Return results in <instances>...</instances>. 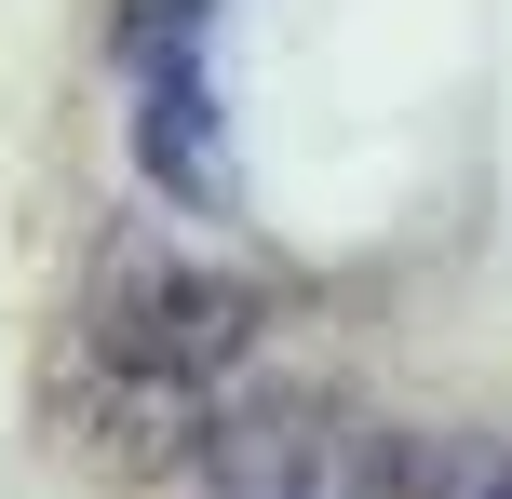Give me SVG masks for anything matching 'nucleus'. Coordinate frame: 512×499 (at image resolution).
<instances>
[{"label":"nucleus","instance_id":"20e7f679","mask_svg":"<svg viewBox=\"0 0 512 499\" xmlns=\"http://www.w3.org/2000/svg\"><path fill=\"white\" fill-rule=\"evenodd\" d=\"M378 499H512V446H391L378 459Z\"/></svg>","mask_w":512,"mask_h":499},{"label":"nucleus","instance_id":"7ed1b4c3","mask_svg":"<svg viewBox=\"0 0 512 499\" xmlns=\"http://www.w3.org/2000/svg\"><path fill=\"white\" fill-rule=\"evenodd\" d=\"M135 162H149L176 203H230V162H216V95H203V68H189V54H162V68H149Z\"/></svg>","mask_w":512,"mask_h":499},{"label":"nucleus","instance_id":"f03ea898","mask_svg":"<svg viewBox=\"0 0 512 499\" xmlns=\"http://www.w3.org/2000/svg\"><path fill=\"white\" fill-rule=\"evenodd\" d=\"M378 459L391 446L351 405H324V392H270V405H243V419L203 432L216 499H378Z\"/></svg>","mask_w":512,"mask_h":499},{"label":"nucleus","instance_id":"f257e3e1","mask_svg":"<svg viewBox=\"0 0 512 499\" xmlns=\"http://www.w3.org/2000/svg\"><path fill=\"white\" fill-rule=\"evenodd\" d=\"M243 338H256V297L203 257H108V284H95V365L108 378L203 392V378L243 365Z\"/></svg>","mask_w":512,"mask_h":499},{"label":"nucleus","instance_id":"39448f33","mask_svg":"<svg viewBox=\"0 0 512 499\" xmlns=\"http://www.w3.org/2000/svg\"><path fill=\"white\" fill-rule=\"evenodd\" d=\"M189 27H203V0H122V54H135V68L189 54Z\"/></svg>","mask_w":512,"mask_h":499}]
</instances>
